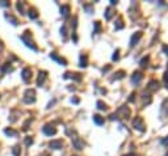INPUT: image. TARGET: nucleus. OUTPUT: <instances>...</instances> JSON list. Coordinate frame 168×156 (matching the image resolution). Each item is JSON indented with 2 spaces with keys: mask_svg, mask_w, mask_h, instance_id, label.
<instances>
[{
  "mask_svg": "<svg viewBox=\"0 0 168 156\" xmlns=\"http://www.w3.org/2000/svg\"><path fill=\"white\" fill-rule=\"evenodd\" d=\"M142 79H143V75L140 72H134L133 76H131V81H133L134 84H139Z\"/></svg>",
  "mask_w": 168,
  "mask_h": 156,
  "instance_id": "obj_8",
  "label": "nucleus"
},
{
  "mask_svg": "<svg viewBox=\"0 0 168 156\" xmlns=\"http://www.w3.org/2000/svg\"><path fill=\"white\" fill-rule=\"evenodd\" d=\"M29 37H30V31H29V30H26V31H25V34H22L20 38H21V41L24 42L25 45H26V46H28V47H30L32 50L37 51V50H38V47L36 46V45H34V42H33V41H32Z\"/></svg>",
  "mask_w": 168,
  "mask_h": 156,
  "instance_id": "obj_1",
  "label": "nucleus"
},
{
  "mask_svg": "<svg viewBox=\"0 0 168 156\" xmlns=\"http://www.w3.org/2000/svg\"><path fill=\"white\" fill-rule=\"evenodd\" d=\"M1 47H3V45H1V41H0V49H1Z\"/></svg>",
  "mask_w": 168,
  "mask_h": 156,
  "instance_id": "obj_37",
  "label": "nucleus"
},
{
  "mask_svg": "<svg viewBox=\"0 0 168 156\" xmlns=\"http://www.w3.org/2000/svg\"><path fill=\"white\" fill-rule=\"evenodd\" d=\"M42 131H44V134H46L47 137H51V135H55V134H56V129L54 127V126H51V125L44 126Z\"/></svg>",
  "mask_w": 168,
  "mask_h": 156,
  "instance_id": "obj_6",
  "label": "nucleus"
},
{
  "mask_svg": "<svg viewBox=\"0 0 168 156\" xmlns=\"http://www.w3.org/2000/svg\"><path fill=\"white\" fill-rule=\"evenodd\" d=\"M50 58H51V59H54V60H56V62H59L60 64H63V66H66L67 64V60L65 59V58H60V56H58L56 55V54H50Z\"/></svg>",
  "mask_w": 168,
  "mask_h": 156,
  "instance_id": "obj_12",
  "label": "nucleus"
},
{
  "mask_svg": "<svg viewBox=\"0 0 168 156\" xmlns=\"http://www.w3.org/2000/svg\"><path fill=\"white\" fill-rule=\"evenodd\" d=\"M45 79H46V72H45V71H40V72H38V79H37V85H38V87H41V85L44 84Z\"/></svg>",
  "mask_w": 168,
  "mask_h": 156,
  "instance_id": "obj_10",
  "label": "nucleus"
},
{
  "mask_svg": "<svg viewBox=\"0 0 168 156\" xmlns=\"http://www.w3.org/2000/svg\"><path fill=\"white\" fill-rule=\"evenodd\" d=\"M147 62H149V58H144V59H142V62H140V66H142V67H146Z\"/></svg>",
  "mask_w": 168,
  "mask_h": 156,
  "instance_id": "obj_30",
  "label": "nucleus"
},
{
  "mask_svg": "<svg viewBox=\"0 0 168 156\" xmlns=\"http://www.w3.org/2000/svg\"><path fill=\"white\" fill-rule=\"evenodd\" d=\"M158 88H159V83L156 80H151L149 83V87H147V89L149 91H153V92H155V91H158Z\"/></svg>",
  "mask_w": 168,
  "mask_h": 156,
  "instance_id": "obj_13",
  "label": "nucleus"
},
{
  "mask_svg": "<svg viewBox=\"0 0 168 156\" xmlns=\"http://www.w3.org/2000/svg\"><path fill=\"white\" fill-rule=\"evenodd\" d=\"M9 64H11V63H4V66L1 67V72H5L9 68Z\"/></svg>",
  "mask_w": 168,
  "mask_h": 156,
  "instance_id": "obj_28",
  "label": "nucleus"
},
{
  "mask_svg": "<svg viewBox=\"0 0 168 156\" xmlns=\"http://www.w3.org/2000/svg\"><path fill=\"white\" fill-rule=\"evenodd\" d=\"M100 30H101V26H100V22L99 21H95V31L93 33H100Z\"/></svg>",
  "mask_w": 168,
  "mask_h": 156,
  "instance_id": "obj_25",
  "label": "nucleus"
},
{
  "mask_svg": "<svg viewBox=\"0 0 168 156\" xmlns=\"http://www.w3.org/2000/svg\"><path fill=\"white\" fill-rule=\"evenodd\" d=\"M0 5H1V7H9V1H4V0H0Z\"/></svg>",
  "mask_w": 168,
  "mask_h": 156,
  "instance_id": "obj_31",
  "label": "nucleus"
},
{
  "mask_svg": "<svg viewBox=\"0 0 168 156\" xmlns=\"http://www.w3.org/2000/svg\"><path fill=\"white\" fill-rule=\"evenodd\" d=\"M125 75V71H118V72H116V75L112 78V80H118V79H122Z\"/></svg>",
  "mask_w": 168,
  "mask_h": 156,
  "instance_id": "obj_19",
  "label": "nucleus"
},
{
  "mask_svg": "<svg viewBox=\"0 0 168 156\" xmlns=\"http://www.w3.org/2000/svg\"><path fill=\"white\" fill-rule=\"evenodd\" d=\"M121 28H124V24H122V20L118 19L117 22H116V29H121Z\"/></svg>",
  "mask_w": 168,
  "mask_h": 156,
  "instance_id": "obj_26",
  "label": "nucleus"
},
{
  "mask_svg": "<svg viewBox=\"0 0 168 156\" xmlns=\"http://www.w3.org/2000/svg\"><path fill=\"white\" fill-rule=\"evenodd\" d=\"M118 113H121L122 117H125V118H129V117H130V109H129L128 106H121L118 109Z\"/></svg>",
  "mask_w": 168,
  "mask_h": 156,
  "instance_id": "obj_11",
  "label": "nucleus"
},
{
  "mask_svg": "<svg viewBox=\"0 0 168 156\" xmlns=\"http://www.w3.org/2000/svg\"><path fill=\"white\" fill-rule=\"evenodd\" d=\"M29 19H32V20H36L38 17V12L36 9H29Z\"/></svg>",
  "mask_w": 168,
  "mask_h": 156,
  "instance_id": "obj_18",
  "label": "nucleus"
},
{
  "mask_svg": "<svg viewBox=\"0 0 168 156\" xmlns=\"http://www.w3.org/2000/svg\"><path fill=\"white\" fill-rule=\"evenodd\" d=\"M163 51H164V53L168 55V45H165V46H163Z\"/></svg>",
  "mask_w": 168,
  "mask_h": 156,
  "instance_id": "obj_35",
  "label": "nucleus"
},
{
  "mask_svg": "<svg viewBox=\"0 0 168 156\" xmlns=\"http://www.w3.org/2000/svg\"><path fill=\"white\" fill-rule=\"evenodd\" d=\"M60 13H62L65 17H67L70 13V5H62V8H60Z\"/></svg>",
  "mask_w": 168,
  "mask_h": 156,
  "instance_id": "obj_17",
  "label": "nucleus"
},
{
  "mask_svg": "<svg viewBox=\"0 0 168 156\" xmlns=\"http://www.w3.org/2000/svg\"><path fill=\"white\" fill-rule=\"evenodd\" d=\"M162 143L164 144V146H168V137L165 138V139H163V141H162Z\"/></svg>",
  "mask_w": 168,
  "mask_h": 156,
  "instance_id": "obj_36",
  "label": "nucleus"
},
{
  "mask_svg": "<svg viewBox=\"0 0 168 156\" xmlns=\"http://www.w3.org/2000/svg\"><path fill=\"white\" fill-rule=\"evenodd\" d=\"M97 109H100V110H106V105L103 102V101H97Z\"/></svg>",
  "mask_w": 168,
  "mask_h": 156,
  "instance_id": "obj_22",
  "label": "nucleus"
},
{
  "mask_svg": "<svg viewBox=\"0 0 168 156\" xmlns=\"http://www.w3.org/2000/svg\"><path fill=\"white\" fill-rule=\"evenodd\" d=\"M29 123H30V119H28V121H26V122H25V125H24V127H22V130H24V131H26V130H28V125H29Z\"/></svg>",
  "mask_w": 168,
  "mask_h": 156,
  "instance_id": "obj_33",
  "label": "nucleus"
},
{
  "mask_svg": "<svg viewBox=\"0 0 168 156\" xmlns=\"http://www.w3.org/2000/svg\"><path fill=\"white\" fill-rule=\"evenodd\" d=\"M93 121L96 125H104V118L101 116H99V114H96V116H93Z\"/></svg>",
  "mask_w": 168,
  "mask_h": 156,
  "instance_id": "obj_16",
  "label": "nucleus"
},
{
  "mask_svg": "<svg viewBox=\"0 0 168 156\" xmlns=\"http://www.w3.org/2000/svg\"><path fill=\"white\" fill-rule=\"evenodd\" d=\"M133 126H134V129H137V130H139V131L146 130V126H144V123H143V119L140 118V117H135V119L133 121Z\"/></svg>",
  "mask_w": 168,
  "mask_h": 156,
  "instance_id": "obj_3",
  "label": "nucleus"
},
{
  "mask_svg": "<svg viewBox=\"0 0 168 156\" xmlns=\"http://www.w3.org/2000/svg\"><path fill=\"white\" fill-rule=\"evenodd\" d=\"M164 84H165V87L168 88V70L165 71V74H164Z\"/></svg>",
  "mask_w": 168,
  "mask_h": 156,
  "instance_id": "obj_29",
  "label": "nucleus"
},
{
  "mask_svg": "<svg viewBox=\"0 0 168 156\" xmlns=\"http://www.w3.org/2000/svg\"><path fill=\"white\" fill-rule=\"evenodd\" d=\"M24 102H26V104L36 102V92H34V89H26V91H25Z\"/></svg>",
  "mask_w": 168,
  "mask_h": 156,
  "instance_id": "obj_2",
  "label": "nucleus"
},
{
  "mask_svg": "<svg viewBox=\"0 0 168 156\" xmlns=\"http://www.w3.org/2000/svg\"><path fill=\"white\" fill-rule=\"evenodd\" d=\"M49 147L50 148H53V150H60L63 147V142L60 139H56V141H51L49 143Z\"/></svg>",
  "mask_w": 168,
  "mask_h": 156,
  "instance_id": "obj_7",
  "label": "nucleus"
},
{
  "mask_svg": "<svg viewBox=\"0 0 168 156\" xmlns=\"http://www.w3.org/2000/svg\"><path fill=\"white\" fill-rule=\"evenodd\" d=\"M5 19L8 20V21H11V22H12L13 25H19V20L16 19L15 16L9 15V13H5Z\"/></svg>",
  "mask_w": 168,
  "mask_h": 156,
  "instance_id": "obj_14",
  "label": "nucleus"
},
{
  "mask_svg": "<svg viewBox=\"0 0 168 156\" xmlns=\"http://www.w3.org/2000/svg\"><path fill=\"white\" fill-rule=\"evenodd\" d=\"M140 38H142V31H137V33H135V34H134L133 37H131V41H130V46L133 47L134 45H137V44H138V41H139Z\"/></svg>",
  "mask_w": 168,
  "mask_h": 156,
  "instance_id": "obj_9",
  "label": "nucleus"
},
{
  "mask_svg": "<svg viewBox=\"0 0 168 156\" xmlns=\"http://www.w3.org/2000/svg\"><path fill=\"white\" fill-rule=\"evenodd\" d=\"M16 7H17V9L20 11V13H24V3H22V1H19V3L16 4Z\"/></svg>",
  "mask_w": 168,
  "mask_h": 156,
  "instance_id": "obj_23",
  "label": "nucleus"
},
{
  "mask_svg": "<svg viewBox=\"0 0 168 156\" xmlns=\"http://www.w3.org/2000/svg\"><path fill=\"white\" fill-rule=\"evenodd\" d=\"M118 53H120L118 50H116V53L113 54V56H112V59H113V60H118Z\"/></svg>",
  "mask_w": 168,
  "mask_h": 156,
  "instance_id": "obj_32",
  "label": "nucleus"
},
{
  "mask_svg": "<svg viewBox=\"0 0 168 156\" xmlns=\"http://www.w3.org/2000/svg\"><path fill=\"white\" fill-rule=\"evenodd\" d=\"M80 67H87V56L83 54L80 55Z\"/></svg>",
  "mask_w": 168,
  "mask_h": 156,
  "instance_id": "obj_21",
  "label": "nucleus"
},
{
  "mask_svg": "<svg viewBox=\"0 0 168 156\" xmlns=\"http://www.w3.org/2000/svg\"><path fill=\"white\" fill-rule=\"evenodd\" d=\"M4 134L8 135V137H17L19 133L16 130H12V129H5V130H4Z\"/></svg>",
  "mask_w": 168,
  "mask_h": 156,
  "instance_id": "obj_15",
  "label": "nucleus"
},
{
  "mask_svg": "<svg viewBox=\"0 0 168 156\" xmlns=\"http://www.w3.org/2000/svg\"><path fill=\"white\" fill-rule=\"evenodd\" d=\"M32 143H33V138H30V137L25 138V144H26V146H30Z\"/></svg>",
  "mask_w": 168,
  "mask_h": 156,
  "instance_id": "obj_27",
  "label": "nucleus"
},
{
  "mask_svg": "<svg viewBox=\"0 0 168 156\" xmlns=\"http://www.w3.org/2000/svg\"><path fill=\"white\" fill-rule=\"evenodd\" d=\"M71 141H72V144H74V147L76 148V150L81 151V150L84 148V143H83V141H81V139H80L79 137L74 135V137L71 138Z\"/></svg>",
  "mask_w": 168,
  "mask_h": 156,
  "instance_id": "obj_4",
  "label": "nucleus"
},
{
  "mask_svg": "<svg viewBox=\"0 0 168 156\" xmlns=\"http://www.w3.org/2000/svg\"><path fill=\"white\" fill-rule=\"evenodd\" d=\"M60 33H62L63 38H65V40H66V26H63V28L60 29Z\"/></svg>",
  "mask_w": 168,
  "mask_h": 156,
  "instance_id": "obj_34",
  "label": "nucleus"
},
{
  "mask_svg": "<svg viewBox=\"0 0 168 156\" xmlns=\"http://www.w3.org/2000/svg\"><path fill=\"white\" fill-rule=\"evenodd\" d=\"M126 156H134V155H126Z\"/></svg>",
  "mask_w": 168,
  "mask_h": 156,
  "instance_id": "obj_38",
  "label": "nucleus"
},
{
  "mask_svg": "<svg viewBox=\"0 0 168 156\" xmlns=\"http://www.w3.org/2000/svg\"><path fill=\"white\" fill-rule=\"evenodd\" d=\"M165 156H168V152H167V153H165Z\"/></svg>",
  "mask_w": 168,
  "mask_h": 156,
  "instance_id": "obj_39",
  "label": "nucleus"
},
{
  "mask_svg": "<svg viewBox=\"0 0 168 156\" xmlns=\"http://www.w3.org/2000/svg\"><path fill=\"white\" fill-rule=\"evenodd\" d=\"M21 78H22V80L25 81V83H29L30 81V79H32V70L30 68H24L22 70V72H21Z\"/></svg>",
  "mask_w": 168,
  "mask_h": 156,
  "instance_id": "obj_5",
  "label": "nucleus"
},
{
  "mask_svg": "<svg viewBox=\"0 0 168 156\" xmlns=\"http://www.w3.org/2000/svg\"><path fill=\"white\" fill-rule=\"evenodd\" d=\"M12 153H13V156H20L21 155V150H20V147L19 146H15L12 148Z\"/></svg>",
  "mask_w": 168,
  "mask_h": 156,
  "instance_id": "obj_20",
  "label": "nucleus"
},
{
  "mask_svg": "<svg viewBox=\"0 0 168 156\" xmlns=\"http://www.w3.org/2000/svg\"><path fill=\"white\" fill-rule=\"evenodd\" d=\"M112 15H113L112 9H110V8H108V9L105 11V19H106V20H110V17H112Z\"/></svg>",
  "mask_w": 168,
  "mask_h": 156,
  "instance_id": "obj_24",
  "label": "nucleus"
}]
</instances>
